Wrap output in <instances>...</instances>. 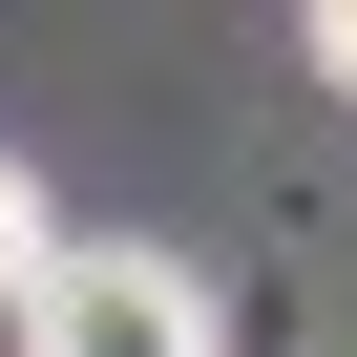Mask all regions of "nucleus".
<instances>
[{
  "label": "nucleus",
  "mask_w": 357,
  "mask_h": 357,
  "mask_svg": "<svg viewBox=\"0 0 357 357\" xmlns=\"http://www.w3.org/2000/svg\"><path fill=\"white\" fill-rule=\"evenodd\" d=\"M43 252H63V211H43V168L0 147V315H22V273H43Z\"/></svg>",
  "instance_id": "f03ea898"
},
{
  "label": "nucleus",
  "mask_w": 357,
  "mask_h": 357,
  "mask_svg": "<svg viewBox=\"0 0 357 357\" xmlns=\"http://www.w3.org/2000/svg\"><path fill=\"white\" fill-rule=\"evenodd\" d=\"M22 357H211V294H190V252L84 231V252L22 273Z\"/></svg>",
  "instance_id": "f257e3e1"
},
{
  "label": "nucleus",
  "mask_w": 357,
  "mask_h": 357,
  "mask_svg": "<svg viewBox=\"0 0 357 357\" xmlns=\"http://www.w3.org/2000/svg\"><path fill=\"white\" fill-rule=\"evenodd\" d=\"M315 84H357V0H315Z\"/></svg>",
  "instance_id": "7ed1b4c3"
}]
</instances>
